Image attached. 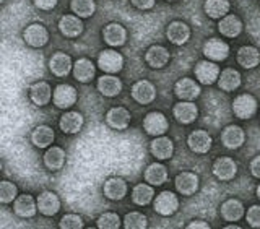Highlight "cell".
Segmentation results:
<instances>
[{
	"mask_svg": "<svg viewBox=\"0 0 260 229\" xmlns=\"http://www.w3.org/2000/svg\"><path fill=\"white\" fill-rule=\"evenodd\" d=\"M0 2H5V0H0Z\"/></svg>",
	"mask_w": 260,
	"mask_h": 229,
	"instance_id": "obj_51",
	"label": "cell"
},
{
	"mask_svg": "<svg viewBox=\"0 0 260 229\" xmlns=\"http://www.w3.org/2000/svg\"><path fill=\"white\" fill-rule=\"evenodd\" d=\"M145 181L151 185H162L168 181V169L161 162H153L145 171Z\"/></svg>",
	"mask_w": 260,
	"mask_h": 229,
	"instance_id": "obj_34",
	"label": "cell"
},
{
	"mask_svg": "<svg viewBox=\"0 0 260 229\" xmlns=\"http://www.w3.org/2000/svg\"><path fill=\"white\" fill-rule=\"evenodd\" d=\"M130 119H132V116L125 108H112L106 114L108 125L116 130H125L130 124Z\"/></svg>",
	"mask_w": 260,
	"mask_h": 229,
	"instance_id": "obj_21",
	"label": "cell"
},
{
	"mask_svg": "<svg viewBox=\"0 0 260 229\" xmlns=\"http://www.w3.org/2000/svg\"><path fill=\"white\" fill-rule=\"evenodd\" d=\"M13 200H16V185L8 181H4L0 184V202L4 205H8Z\"/></svg>",
	"mask_w": 260,
	"mask_h": 229,
	"instance_id": "obj_41",
	"label": "cell"
},
{
	"mask_svg": "<svg viewBox=\"0 0 260 229\" xmlns=\"http://www.w3.org/2000/svg\"><path fill=\"white\" fill-rule=\"evenodd\" d=\"M54 130L47 125H38L31 134V142L36 148H49L54 143Z\"/></svg>",
	"mask_w": 260,
	"mask_h": 229,
	"instance_id": "obj_29",
	"label": "cell"
},
{
	"mask_svg": "<svg viewBox=\"0 0 260 229\" xmlns=\"http://www.w3.org/2000/svg\"><path fill=\"white\" fill-rule=\"evenodd\" d=\"M13 210L15 215H18L20 218H32L38 211V202H35L32 195L29 193L20 195L13 203Z\"/></svg>",
	"mask_w": 260,
	"mask_h": 229,
	"instance_id": "obj_18",
	"label": "cell"
},
{
	"mask_svg": "<svg viewBox=\"0 0 260 229\" xmlns=\"http://www.w3.org/2000/svg\"><path fill=\"white\" fill-rule=\"evenodd\" d=\"M70 8L78 18H89L96 10V4L94 0H72Z\"/></svg>",
	"mask_w": 260,
	"mask_h": 229,
	"instance_id": "obj_39",
	"label": "cell"
},
{
	"mask_svg": "<svg viewBox=\"0 0 260 229\" xmlns=\"http://www.w3.org/2000/svg\"><path fill=\"white\" fill-rule=\"evenodd\" d=\"M244 140H246V134L239 125H228L221 134V142L230 150L241 148Z\"/></svg>",
	"mask_w": 260,
	"mask_h": 229,
	"instance_id": "obj_19",
	"label": "cell"
},
{
	"mask_svg": "<svg viewBox=\"0 0 260 229\" xmlns=\"http://www.w3.org/2000/svg\"><path fill=\"white\" fill-rule=\"evenodd\" d=\"M52 94H54L52 89H51V86L46 83V81H38V83H35L29 88V97H31V101L35 103L36 106H46V104H49Z\"/></svg>",
	"mask_w": 260,
	"mask_h": 229,
	"instance_id": "obj_30",
	"label": "cell"
},
{
	"mask_svg": "<svg viewBox=\"0 0 260 229\" xmlns=\"http://www.w3.org/2000/svg\"><path fill=\"white\" fill-rule=\"evenodd\" d=\"M124 226L127 229H145L148 226V219H146L145 215L138 213V211H134V213H128L124 218Z\"/></svg>",
	"mask_w": 260,
	"mask_h": 229,
	"instance_id": "obj_40",
	"label": "cell"
},
{
	"mask_svg": "<svg viewBox=\"0 0 260 229\" xmlns=\"http://www.w3.org/2000/svg\"><path fill=\"white\" fill-rule=\"evenodd\" d=\"M59 31L65 38H77L83 32V23L75 15H65L59 21Z\"/></svg>",
	"mask_w": 260,
	"mask_h": 229,
	"instance_id": "obj_22",
	"label": "cell"
},
{
	"mask_svg": "<svg viewBox=\"0 0 260 229\" xmlns=\"http://www.w3.org/2000/svg\"><path fill=\"white\" fill-rule=\"evenodd\" d=\"M150 150H151V154L156 159H169L171 156H173L174 153V143L171 138L168 137H154V140L150 143Z\"/></svg>",
	"mask_w": 260,
	"mask_h": 229,
	"instance_id": "obj_17",
	"label": "cell"
},
{
	"mask_svg": "<svg viewBox=\"0 0 260 229\" xmlns=\"http://www.w3.org/2000/svg\"><path fill=\"white\" fill-rule=\"evenodd\" d=\"M199 176H195L193 173H181L177 177H176V189L179 193L185 195V197H189V195H193L195 192L199 190Z\"/></svg>",
	"mask_w": 260,
	"mask_h": 229,
	"instance_id": "obj_20",
	"label": "cell"
},
{
	"mask_svg": "<svg viewBox=\"0 0 260 229\" xmlns=\"http://www.w3.org/2000/svg\"><path fill=\"white\" fill-rule=\"evenodd\" d=\"M233 112L234 116L241 120L250 119L257 112V101L254 96L250 94H239L233 101Z\"/></svg>",
	"mask_w": 260,
	"mask_h": 229,
	"instance_id": "obj_3",
	"label": "cell"
},
{
	"mask_svg": "<svg viewBox=\"0 0 260 229\" xmlns=\"http://www.w3.org/2000/svg\"><path fill=\"white\" fill-rule=\"evenodd\" d=\"M38 210L41 215L44 216H54L59 213L60 210V200L57 197V193L46 190L38 197Z\"/></svg>",
	"mask_w": 260,
	"mask_h": 229,
	"instance_id": "obj_10",
	"label": "cell"
},
{
	"mask_svg": "<svg viewBox=\"0 0 260 229\" xmlns=\"http://www.w3.org/2000/svg\"><path fill=\"white\" fill-rule=\"evenodd\" d=\"M195 77L202 85H213L219 78V67L216 62L211 60H200L195 65Z\"/></svg>",
	"mask_w": 260,
	"mask_h": 229,
	"instance_id": "obj_6",
	"label": "cell"
},
{
	"mask_svg": "<svg viewBox=\"0 0 260 229\" xmlns=\"http://www.w3.org/2000/svg\"><path fill=\"white\" fill-rule=\"evenodd\" d=\"M203 54L211 62H223L230 55V46L221 39L211 38L203 44Z\"/></svg>",
	"mask_w": 260,
	"mask_h": 229,
	"instance_id": "obj_5",
	"label": "cell"
},
{
	"mask_svg": "<svg viewBox=\"0 0 260 229\" xmlns=\"http://www.w3.org/2000/svg\"><path fill=\"white\" fill-rule=\"evenodd\" d=\"M103 38L106 41V44H109L111 47H120L127 41V31L119 23H109L103 29Z\"/></svg>",
	"mask_w": 260,
	"mask_h": 229,
	"instance_id": "obj_12",
	"label": "cell"
},
{
	"mask_svg": "<svg viewBox=\"0 0 260 229\" xmlns=\"http://www.w3.org/2000/svg\"><path fill=\"white\" fill-rule=\"evenodd\" d=\"M145 60L151 69H162L169 62V52L162 46H151L145 54Z\"/></svg>",
	"mask_w": 260,
	"mask_h": 229,
	"instance_id": "obj_24",
	"label": "cell"
},
{
	"mask_svg": "<svg viewBox=\"0 0 260 229\" xmlns=\"http://www.w3.org/2000/svg\"><path fill=\"white\" fill-rule=\"evenodd\" d=\"M230 0H207L205 2V13L213 20H221L223 16L230 12Z\"/></svg>",
	"mask_w": 260,
	"mask_h": 229,
	"instance_id": "obj_36",
	"label": "cell"
},
{
	"mask_svg": "<svg viewBox=\"0 0 260 229\" xmlns=\"http://www.w3.org/2000/svg\"><path fill=\"white\" fill-rule=\"evenodd\" d=\"M96 226L100 229H117L120 226V218L116 213H104L98 218Z\"/></svg>",
	"mask_w": 260,
	"mask_h": 229,
	"instance_id": "obj_42",
	"label": "cell"
},
{
	"mask_svg": "<svg viewBox=\"0 0 260 229\" xmlns=\"http://www.w3.org/2000/svg\"><path fill=\"white\" fill-rule=\"evenodd\" d=\"M59 226L62 229H80V227H83V219L78 215H65L60 219Z\"/></svg>",
	"mask_w": 260,
	"mask_h": 229,
	"instance_id": "obj_43",
	"label": "cell"
},
{
	"mask_svg": "<svg viewBox=\"0 0 260 229\" xmlns=\"http://www.w3.org/2000/svg\"><path fill=\"white\" fill-rule=\"evenodd\" d=\"M213 174L219 181H231L238 174V165L234 162V159L221 156L213 162Z\"/></svg>",
	"mask_w": 260,
	"mask_h": 229,
	"instance_id": "obj_14",
	"label": "cell"
},
{
	"mask_svg": "<svg viewBox=\"0 0 260 229\" xmlns=\"http://www.w3.org/2000/svg\"><path fill=\"white\" fill-rule=\"evenodd\" d=\"M44 165L51 171H59L65 165V151L59 146H51L44 154Z\"/></svg>",
	"mask_w": 260,
	"mask_h": 229,
	"instance_id": "obj_35",
	"label": "cell"
},
{
	"mask_svg": "<svg viewBox=\"0 0 260 229\" xmlns=\"http://www.w3.org/2000/svg\"><path fill=\"white\" fill-rule=\"evenodd\" d=\"M247 223L252 227H260V205H254L247 210Z\"/></svg>",
	"mask_w": 260,
	"mask_h": 229,
	"instance_id": "obj_44",
	"label": "cell"
},
{
	"mask_svg": "<svg viewBox=\"0 0 260 229\" xmlns=\"http://www.w3.org/2000/svg\"><path fill=\"white\" fill-rule=\"evenodd\" d=\"M39 10H52L57 5V0H32Z\"/></svg>",
	"mask_w": 260,
	"mask_h": 229,
	"instance_id": "obj_45",
	"label": "cell"
},
{
	"mask_svg": "<svg viewBox=\"0 0 260 229\" xmlns=\"http://www.w3.org/2000/svg\"><path fill=\"white\" fill-rule=\"evenodd\" d=\"M218 29L226 38H238L242 32V21L236 15H226L219 20Z\"/></svg>",
	"mask_w": 260,
	"mask_h": 229,
	"instance_id": "obj_26",
	"label": "cell"
},
{
	"mask_svg": "<svg viewBox=\"0 0 260 229\" xmlns=\"http://www.w3.org/2000/svg\"><path fill=\"white\" fill-rule=\"evenodd\" d=\"M174 93L181 101H193L200 96V85L192 78H181L174 86Z\"/></svg>",
	"mask_w": 260,
	"mask_h": 229,
	"instance_id": "obj_11",
	"label": "cell"
},
{
	"mask_svg": "<svg viewBox=\"0 0 260 229\" xmlns=\"http://www.w3.org/2000/svg\"><path fill=\"white\" fill-rule=\"evenodd\" d=\"M52 101L59 109H69L77 103V89L72 85H59L55 86Z\"/></svg>",
	"mask_w": 260,
	"mask_h": 229,
	"instance_id": "obj_8",
	"label": "cell"
},
{
	"mask_svg": "<svg viewBox=\"0 0 260 229\" xmlns=\"http://www.w3.org/2000/svg\"><path fill=\"white\" fill-rule=\"evenodd\" d=\"M134 7H137L138 10H150L154 7V0H130Z\"/></svg>",
	"mask_w": 260,
	"mask_h": 229,
	"instance_id": "obj_46",
	"label": "cell"
},
{
	"mask_svg": "<svg viewBox=\"0 0 260 229\" xmlns=\"http://www.w3.org/2000/svg\"><path fill=\"white\" fill-rule=\"evenodd\" d=\"M98 89H100V93L103 96L114 97L122 91V81L117 77L108 73V75H103L100 80H98Z\"/></svg>",
	"mask_w": 260,
	"mask_h": 229,
	"instance_id": "obj_27",
	"label": "cell"
},
{
	"mask_svg": "<svg viewBox=\"0 0 260 229\" xmlns=\"http://www.w3.org/2000/svg\"><path fill=\"white\" fill-rule=\"evenodd\" d=\"M250 173H252V176H254V177L260 179V156L252 159V162H250Z\"/></svg>",
	"mask_w": 260,
	"mask_h": 229,
	"instance_id": "obj_47",
	"label": "cell"
},
{
	"mask_svg": "<svg viewBox=\"0 0 260 229\" xmlns=\"http://www.w3.org/2000/svg\"><path fill=\"white\" fill-rule=\"evenodd\" d=\"M221 216L226 221H238L244 216V207L239 200H226L221 205Z\"/></svg>",
	"mask_w": 260,
	"mask_h": 229,
	"instance_id": "obj_37",
	"label": "cell"
},
{
	"mask_svg": "<svg viewBox=\"0 0 260 229\" xmlns=\"http://www.w3.org/2000/svg\"><path fill=\"white\" fill-rule=\"evenodd\" d=\"M59 125L63 134H78L80 128L83 127V116L80 112L69 111L60 117Z\"/></svg>",
	"mask_w": 260,
	"mask_h": 229,
	"instance_id": "obj_28",
	"label": "cell"
},
{
	"mask_svg": "<svg viewBox=\"0 0 260 229\" xmlns=\"http://www.w3.org/2000/svg\"><path fill=\"white\" fill-rule=\"evenodd\" d=\"M238 63L244 69H254L260 63V52L254 46H242L238 51Z\"/></svg>",
	"mask_w": 260,
	"mask_h": 229,
	"instance_id": "obj_33",
	"label": "cell"
},
{
	"mask_svg": "<svg viewBox=\"0 0 260 229\" xmlns=\"http://www.w3.org/2000/svg\"><path fill=\"white\" fill-rule=\"evenodd\" d=\"M104 195L109 200H122L127 195V182L120 177H111L104 182Z\"/></svg>",
	"mask_w": 260,
	"mask_h": 229,
	"instance_id": "obj_23",
	"label": "cell"
},
{
	"mask_svg": "<svg viewBox=\"0 0 260 229\" xmlns=\"http://www.w3.org/2000/svg\"><path fill=\"white\" fill-rule=\"evenodd\" d=\"M218 86L223 91H234V89H238L241 86V73L234 69H224L219 73Z\"/></svg>",
	"mask_w": 260,
	"mask_h": 229,
	"instance_id": "obj_31",
	"label": "cell"
},
{
	"mask_svg": "<svg viewBox=\"0 0 260 229\" xmlns=\"http://www.w3.org/2000/svg\"><path fill=\"white\" fill-rule=\"evenodd\" d=\"M132 97L138 104H150L156 97V88L148 80H140L132 86Z\"/></svg>",
	"mask_w": 260,
	"mask_h": 229,
	"instance_id": "obj_9",
	"label": "cell"
},
{
	"mask_svg": "<svg viewBox=\"0 0 260 229\" xmlns=\"http://www.w3.org/2000/svg\"><path fill=\"white\" fill-rule=\"evenodd\" d=\"M143 128H145V132L151 137H161L168 132L169 122L165 114L150 112V114H146V117L143 119Z\"/></svg>",
	"mask_w": 260,
	"mask_h": 229,
	"instance_id": "obj_4",
	"label": "cell"
},
{
	"mask_svg": "<svg viewBox=\"0 0 260 229\" xmlns=\"http://www.w3.org/2000/svg\"><path fill=\"white\" fill-rule=\"evenodd\" d=\"M187 227H189V229H193V227H203V229H208V227H210V224H208V223H205V221H200V219H197V221H192V223L187 224Z\"/></svg>",
	"mask_w": 260,
	"mask_h": 229,
	"instance_id": "obj_48",
	"label": "cell"
},
{
	"mask_svg": "<svg viewBox=\"0 0 260 229\" xmlns=\"http://www.w3.org/2000/svg\"><path fill=\"white\" fill-rule=\"evenodd\" d=\"M173 114L179 124H192V122L197 119L199 116V109L192 101H179L174 104Z\"/></svg>",
	"mask_w": 260,
	"mask_h": 229,
	"instance_id": "obj_13",
	"label": "cell"
},
{
	"mask_svg": "<svg viewBox=\"0 0 260 229\" xmlns=\"http://www.w3.org/2000/svg\"><path fill=\"white\" fill-rule=\"evenodd\" d=\"M49 69H51V72L55 77H67L70 70L73 69L72 59L67 54L57 52L51 57V60H49Z\"/></svg>",
	"mask_w": 260,
	"mask_h": 229,
	"instance_id": "obj_25",
	"label": "cell"
},
{
	"mask_svg": "<svg viewBox=\"0 0 260 229\" xmlns=\"http://www.w3.org/2000/svg\"><path fill=\"white\" fill-rule=\"evenodd\" d=\"M166 2H176V0H166Z\"/></svg>",
	"mask_w": 260,
	"mask_h": 229,
	"instance_id": "obj_50",
	"label": "cell"
},
{
	"mask_svg": "<svg viewBox=\"0 0 260 229\" xmlns=\"http://www.w3.org/2000/svg\"><path fill=\"white\" fill-rule=\"evenodd\" d=\"M153 197H154V190H153V187L148 184H138L134 187V190H132V202L138 207L148 205V203L153 200Z\"/></svg>",
	"mask_w": 260,
	"mask_h": 229,
	"instance_id": "obj_38",
	"label": "cell"
},
{
	"mask_svg": "<svg viewBox=\"0 0 260 229\" xmlns=\"http://www.w3.org/2000/svg\"><path fill=\"white\" fill-rule=\"evenodd\" d=\"M153 208L161 216H171V215H174L179 208V199L176 197V193L165 190L156 195Z\"/></svg>",
	"mask_w": 260,
	"mask_h": 229,
	"instance_id": "obj_2",
	"label": "cell"
},
{
	"mask_svg": "<svg viewBox=\"0 0 260 229\" xmlns=\"http://www.w3.org/2000/svg\"><path fill=\"white\" fill-rule=\"evenodd\" d=\"M211 143H213V140H211V137L205 130H195V132H192L189 138H187V145H189L190 151L199 153V154L208 153L211 148Z\"/></svg>",
	"mask_w": 260,
	"mask_h": 229,
	"instance_id": "obj_16",
	"label": "cell"
},
{
	"mask_svg": "<svg viewBox=\"0 0 260 229\" xmlns=\"http://www.w3.org/2000/svg\"><path fill=\"white\" fill-rule=\"evenodd\" d=\"M98 65L104 73H119L124 67V57H122L117 51H112V49H106L98 57Z\"/></svg>",
	"mask_w": 260,
	"mask_h": 229,
	"instance_id": "obj_1",
	"label": "cell"
},
{
	"mask_svg": "<svg viewBox=\"0 0 260 229\" xmlns=\"http://www.w3.org/2000/svg\"><path fill=\"white\" fill-rule=\"evenodd\" d=\"M166 38L169 39V43H173L174 46H182L185 44L190 38V28L189 24H185L182 21H173L169 23V26L166 29Z\"/></svg>",
	"mask_w": 260,
	"mask_h": 229,
	"instance_id": "obj_15",
	"label": "cell"
},
{
	"mask_svg": "<svg viewBox=\"0 0 260 229\" xmlns=\"http://www.w3.org/2000/svg\"><path fill=\"white\" fill-rule=\"evenodd\" d=\"M96 67L89 59H80L73 65V77H75L80 83H88L94 77Z\"/></svg>",
	"mask_w": 260,
	"mask_h": 229,
	"instance_id": "obj_32",
	"label": "cell"
},
{
	"mask_svg": "<svg viewBox=\"0 0 260 229\" xmlns=\"http://www.w3.org/2000/svg\"><path fill=\"white\" fill-rule=\"evenodd\" d=\"M257 197L260 199V184H258V187H257Z\"/></svg>",
	"mask_w": 260,
	"mask_h": 229,
	"instance_id": "obj_49",
	"label": "cell"
},
{
	"mask_svg": "<svg viewBox=\"0 0 260 229\" xmlns=\"http://www.w3.org/2000/svg\"><path fill=\"white\" fill-rule=\"evenodd\" d=\"M23 39H24V43L31 47H43L47 44V41H49V32H47L44 24L32 23V24H29V26H26V29H24Z\"/></svg>",
	"mask_w": 260,
	"mask_h": 229,
	"instance_id": "obj_7",
	"label": "cell"
}]
</instances>
